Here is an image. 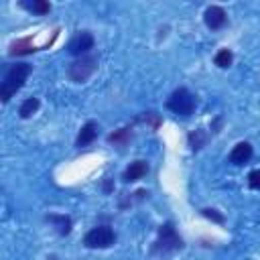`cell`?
Returning <instances> with one entry per match:
<instances>
[{
    "label": "cell",
    "mask_w": 260,
    "mask_h": 260,
    "mask_svg": "<svg viewBox=\"0 0 260 260\" xmlns=\"http://www.w3.org/2000/svg\"><path fill=\"white\" fill-rule=\"evenodd\" d=\"M30 75V65L28 63H14L6 69L4 77H2V83H0V98L2 102H10V98L24 85L26 77Z\"/></svg>",
    "instance_id": "1"
},
{
    "label": "cell",
    "mask_w": 260,
    "mask_h": 260,
    "mask_svg": "<svg viewBox=\"0 0 260 260\" xmlns=\"http://www.w3.org/2000/svg\"><path fill=\"white\" fill-rule=\"evenodd\" d=\"M181 248H183V240H181V236L175 232L173 223H171V221L162 223V225L158 228V238H156L152 250H154L156 254H169V252H177V250H181Z\"/></svg>",
    "instance_id": "2"
},
{
    "label": "cell",
    "mask_w": 260,
    "mask_h": 260,
    "mask_svg": "<svg viewBox=\"0 0 260 260\" xmlns=\"http://www.w3.org/2000/svg\"><path fill=\"white\" fill-rule=\"evenodd\" d=\"M195 106H197L195 95H193L187 87L175 89V91L169 95V100H167V108H169L171 112L179 114V116H191V114L195 112Z\"/></svg>",
    "instance_id": "3"
},
{
    "label": "cell",
    "mask_w": 260,
    "mask_h": 260,
    "mask_svg": "<svg viewBox=\"0 0 260 260\" xmlns=\"http://www.w3.org/2000/svg\"><path fill=\"white\" fill-rule=\"evenodd\" d=\"M95 67H98V59H95L93 55H83V57H77V59L69 65L67 75H69L71 81L83 83L85 79L91 77V73L95 71Z\"/></svg>",
    "instance_id": "4"
},
{
    "label": "cell",
    "mask_w": 260,
    "mask_h": 260,
    "mask_svg": "<svg viewBox=\"0 0 260 260\" xmlns=\"http://www.w3.org/2000/svg\"><path fill=\"white\" fill-rule=\"evenodd\" d=\"M116 242V234L110 225H98L89 230L83 238V244L87 248H110Z\"/></svg>",
    "instance_id": "5"
},
{
    "label": "cell",
    "mask_w": 260,
    "mask_h": 260,
    "mask_svg": "<svg viewBox=\"0 0 260 260\" xmlns=\"http://www.w3.org/2000/svg\"><path fill=\"white\" fill-rule=\"evenodd\" d=\"M89 49H93V37H91V32H87V30L77 32V35L67 43V51H69L71 55L83 57Z\"/></svg>",
    "instance_id": "6"
},
{
    "label": "cell",
    "mask_w": 260,
    "mask_h": 260,
    "mask_svg": "<svg viewBox=\"0 0 260 260\" xmlns=\"http://www.w3.org/2000/svg\"><path fill=\"white\" fill-rule=\"evenodd\" d=\"M203 20H205V24H207L209 28L217 30V28H221V26L225 24V20H228V14H225V10H223L221 6H217V4H211V6H207V8H205Z\"/></svg>",
    "instance_id": "7"
},
{
    "label": "cell",
    "mask_w": 260,
    "mask_h": 260,
    "mask_svg": "<svg viewBox=\"0 0 260 260\" xmlns=\"http://www.w3.org/2000/svg\"><path fill=\"white\" fill-rule=\"evenodd\" d=\"M146 173H148V165H146V160H134V162H130V165L126 167L122 179H124L126 183H134V181L142 179Z\"/></svg>",
    "instance_id": "8"
},
{
    "label": "cell",
    "mask_w": 260,
    "mask_h": 260,
    "mask_svg": "<svg viewBox=\"0 0 260 260\" xmlns=\"http://www.w3.org/2000/svg\"><path fill=\"white\" fill-rule=\"evenodd\" d=\"M250 158H252V146L248 142H238L230 152V162L234 165H244Z\"/></svg>",
    "instance_id": "9"
},
{
    "label": "cell",
    "mask_w": 260,
    "mask_h": 260,
    "mask_svg": "<svg viewBox=\"0 0 260 260\" xmlns=\"http://www.w3.org/2000/svg\"><path fill=\"white\" fill-rule=\"evenodd\" d=\"M95 136H98V124L95 122H85L83 124V128L79 130V136H77V146L81 148V146H87L89 142H93L95 140Z\"/></svg>",
    "instance_id": "10"
},
{
    "label": "cell",
    "mask_w": 260,
    "mask_h": 260,
    "mask_svg": "<svg viewBox=\"0 0 260 260\" xmlns=\"http://www.w3.org/2000/svg\"><path fill=\"white\" fill-rule=\"evenodd\" d=\"M37 47L30 43V37H24V39H18L10 45V55H28V53H35Z\"/></svg>",
    "instance_id": "11"
},
{
    "label": "cell",
    "mask_w": 260,
    "mask_h": 260,
    "mask_svg": "<svg viewBox=\"0 0 260 260\" xmlns=\"http://www.w3.org/2000/svg\"><path fill=\"white\" fill-rule=\"evenodd\" d=\"M47 221L55 225V230L61 236H67L71 232V217L69 215H47Z\"/></svg>",
    "instance_id": "12"
},
{
    "label": "cell",
    "mask_w": 260,
    "mask_h": 260,
    "mask_svg": "<svg viewBox=\"0 0 260 260\" xmlns=\"http://www.w3.org/2000/svg\"><path fill=\"white\" fill-rule=\"evenodd\" d=\"M205 142H207V134H205V130L197 128L195 132L189 134V146H191L193 152H197L201 146H205Z\"/></svg>",
    "instance_id": "13"
},
{
    "label": "cell",
    "mask_w": 260,
    "mask_h": 260,
    "mask_svg": "<svg viewBox=\"0 0 260 260\" xmlns=\"http://www.w3.org/2000/svg\"><path fill=\"white\" fill-rule=\"evenodd\" d=\"M130 136H132V132H130V128L126 126V128H120V130H116V132H112L110 136H108V142H112V144H120V146H124L128 140H130Z\"/></svg>",
    "instance_id": "14"
},
{
    "label": "cell",
    "mask_w": 260,
    "mask_h": 260,
    "mask_svg": "<svg viewBox=\"0 0 260 260\" xmlns=\"http://www.w3.org/2000/svg\"><path fill=\"white\" fill-rule=\"evenodd\" d=\"M22 6H24V8H28V10H30V12H35V14H49V10H51V4H49V2H45V0L22 2Z\"/></svg>",
    "instance_id": "15"
},
{
    "label": "cell",
    "mask_w": 260,
    "mask_h": 260,
    "mask_svg": "<svg viewBox=\"0 0 260 260\" xmlns=\"http://www.w3.org/2000/svg\"><path fill=\"white\" fill-rule=\"evenodd\" d=\"M37 110H39V100H37V98H28V100L22 102L18 114H20V118H30Z\"/></svg>",
    "instance_id": "16"
},
{
    "label": "cell",
    "mask_w": 260,
    "mask_h": 260,
    "mask_svg": "<svg viewBox=\"0 0 260 260\" xmlns=\"http://www.w3.org/2000/svg\"><path fill=\"white\" fill-rule=\"evenodd\" d=\"M232 59H234V55H232L230 49H219L217 55H215V65L221 67V69H225V67L232 65Z\"/></svg>",
    "instance_id": "17"
},
{
    "label": "cell",
    "mask_w": 260,
    "mask_h": 260,
    "mask_svg": "<svg viewBox=\"0 0 260 260\" xmlns=\"http://www.w3.org/2000/svg\"><path fill=\"white\" fill-rule=\"evenodd\" d=\"M201 213H203L207 219H211V221H217V223H223V221H225V219H223V215H221V213H217L215 209H209V207H207V209H201Z\"/></svg>",
    "instance_id": "18"
},
{
    "label": "cell",
    "mask_w": 260,
    "mask_h": 260,
    "mask_svg": "<svg viewBox=\"0 0 260 260\" xmlns=\"http://www.w3.org/2000/svg\"><path fill=\"white\" fill-rule=\"evenodd\" d=\"M248 185L252 189H260V169H256V171H252L248 175Z\"/></svg>",
    "instance_id": "19"
}]
</instances>
